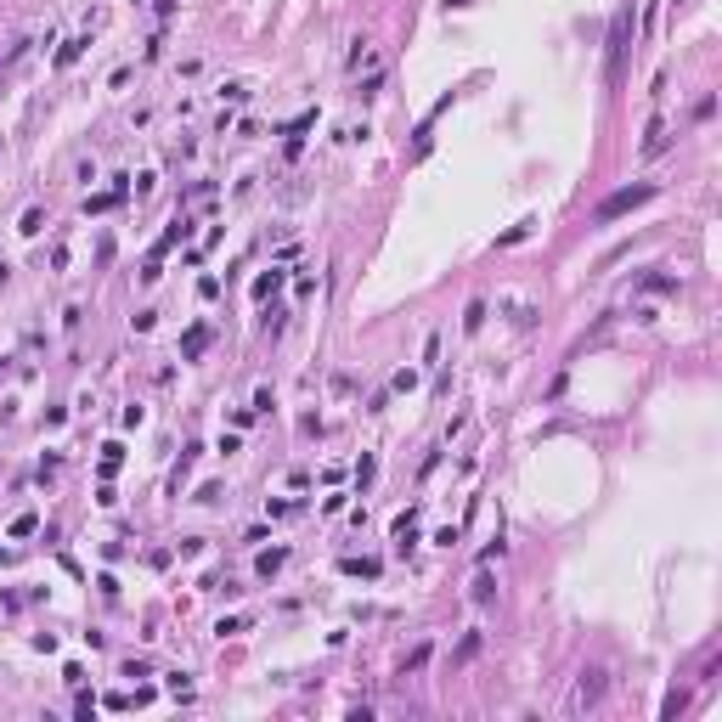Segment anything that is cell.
Instances as JSON below:
<instances>
[{
  "mask_svg": "<svg viewBox=\"0 0 722 722\" xmlns=\"http://www.w3.org/2000/svg\"><path fill=\"white\" fill-rule=\"evenodd\" d=\"M649 198H655V181L621 187V192H610V198L599 203V221H615V215H626V209H638V203H649Z\"/></svg>",
  "mask_w": 722,
  "mask_h": 722,
  "instance_id": "6da1fadb",
  "label": "cell"
},
{
  "mask_svg": "<svg viewBox=\"0 0 722 722\" xmlns=\"http://www.w3.org/2000/svg\"><path fill=\"white\" fill-rule=\"evenodd\" d=\"M626 40H632V12H615V23H610V85H621V74H626Z\"/></svg>",
  "mask_w": 722,
  "mask_h": 722,
  "instance_id": "7a4b0ae2",
  "label": "cell"
},
{
  "mask_svg": "<svg viewBox=\"0 0 722 722\" xmlns=\"http://www.w3.org/2000/svg\"><path fill=\"white\" fill-rule=\"evenodd\" d=\"M599 689H604V683H599V671H587V677H581V689H576V705H592V700H599Z\"/></svg>",
  "mask_w": 722,
  "mask_h": 722,
  "instance_id": "3957f363",
  "label": "cell"
},
{
  "mask_svg": "<svg viewBox=\"0 0 722 722\" xmlns=\"http://www.w3.org/2000/svg\"><path fill=\"white\" fill-rule=\"evenodd\" d=\"M282 559H288V553H282V547H271V553H260V576H271V570H277Z\"/></svg>",
  "mask_w": 722,
  "mask_h": 722,
  "instance_id": "277c9868",
  "label": "cell"
}]
</instances>
